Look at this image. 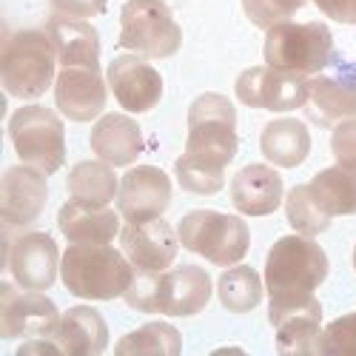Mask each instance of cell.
<instances>
[{"instance_id": "21", "label": "cell", "mask_w": 356, "mask_h": 356, "mask_svg": "<svg viewBox=\"0 0 356 356\" xmlns=\"http://www.w3.org/2000/svg\"><path fill=\"white\" fill-rule=\"evenodd\" d=\"M51 339L60 348V353L92 356V353H103L108 348V328H106V319L97 308L74 305L60 316Z\"/></svg>"}, {"instance_id": "4", "label": "cell", "mask_w": 356, "mask_h": 356, "mask_svg": "<svg viewBox=\"0 0 356 356\" xmlns=\"http://www.w3.org/2000/svg\"><path fill=\"white\" fill-rule=\"evenodd\" d=\"M328 277V257L314 236L291 234L274 243L265 259V291L268 296L314 293Z\"/></svg>"}, {"instance_id": "2", "label": "cell", "mask_w": 356, "mask_h": 356, "mask_svg": "<svg viewBox=\"0 0 356 356\" xmlns=\"http://www.w3.org/2000/svg\"><path fill=\"white\" fill-rule=\"evenodd\" d=\"M134 265L111 245H80L72 243L60 259V280L69 293L80 300H117L126 296L134 282Z\"/></svg>"}, {"instance_id": "18", "label": "cell", "mask_w": 356, "mask_h": 356, "mask_svg": "<svg viewBox=\"0 0 356 356\" xmlns=\"http://www.w3.org/2000/svg\"><path fill=\"white\" fill-rule=\"evenodd\" d=\"M49 200L46 171L35 165H12L3 174V186H0V211H3L6 228H26L32 225Z\"/></svg>"}, {"instance_id": "28", "label": "cell", "mask_w": 356, "mask_h": 356, "mask_svg": "<svg viewBox=\"0 0 356 356\" xmlns=\"http://www.w3.org/2000/svg\"><path fill=\"white\" fill-rule=\"evenodd\" d=\"M183 350L180 331L168 322H148L117 342V356H177Z\"/></svg>"}, {"instance_id": "20", "label": "cell", "mask_w": 356, "mask_h": 356, "mask_svg": "<svg viewBox=\"0 0 356 356\" xmlns=\"http://www.w3.org/2000/svg\"><path fill=\"white\" fill-rule=\"evenodd\" d=\"M46 32L54 43L57 63L63 69L69 66H83V69H97L100 66V38L92 23L86 17L54 12L46 20Z\"/></svg>"}, {"instance_id": "25", "label": "cell", "mask_w": 356, "mask_h": 356, "mask_svg": "<svg viewBox=\"0 0 356 356\" xmlns=\"http://www.w3.org/2000/svg\"><path fill=\"white\" fill-rule=\"evenodd\" d=\"M308 117L319 126H331L356 117V83L311 77L308 80Z\"/></svg>"}, {"instance_id": "22", "label": "cell", "mask_w": 356, "mask_h": 356, "mask_svg": "<svg viewBox=\"0 0 356 356\" xmlns=\"http://www.w3.org/2000/svg\"><path fill=\"white\" fill-rule=\"evenodd\" d=\"M63 236L69 243L80 245H108L120 234V217L106 205H86L77 200H69L60 214H57Z\"/></svg>"}, {"instance_id": "15", "label": "cell", "mask_w": 356, "mask_h": 356, "mask_svg": "<svg viewBox=\"0 0 356 356\" xmlns=\"http://www.w3.org/2000/svg\"><path fill=\"white\" fill-rule=\"evenodd\" d=\"M171 205V177L157 165H134L123 174L117 188V211L126 222L163 217Z\"/></svg>"}, {"instance_id": "19", "label": "cell", "mask_w": 356, "mask_h": 356, "mask_svg": "<svg viewBox=\"0 0 356 356\" xmlns=\"http://www.w3.org/2000/svg\"><path fill=\"white\" fill-rule=\"evenodd\" d=\"M285 197V186L277 168L251 163L240 168L231 180V202L245 217H268L280 209Z\"/></svg>"}, {"instance_id": "16", "label": "cell", "mask_w": 356, "mask_h": 356, "mask_svg": "<svg viewBox=\"0 0 356 356\" xmlns=\"http://www.w3.org/2000/svg\"><path fill=\"white\" fill-rule=\"evenodd\" d=\"M123 254L137 271H165L171 268V262L180 248V234L171 228L163 217L143 220V222H126L117 234Z\"/></svg>"}, {"instance_id": "30", "label": "cell", "mask_w": 356, "mask_h": 356, "mask_svg": "<svg viewBox=\"0 0 356 356\" xmlns=\"http://www.w3.org/2000/svg\"><path fill=\"white\" fill-rule=\"evenodd\" d=\"M285 214H288V222L296 234H305V236H316L322 231L331 228V214L322 209L319 200L314 197L311 186L302 183V186H293L285 197Z\"/></svg>"}, {"instance_id": "17", "label": "cell", "mask_w": 356, "mask_h": 356, "mask_svg": "<svg viewBox=\"0 0 356 356\" xmlns=\"http://www.w3.org/2000/svg\"><path fill=\"white\" fill-rule=\"evenodd\" d=\"M54 103L57 111L74 123H88L103 117L108 103V86L100 69H83V66L63 69L54 83Z\"/></svg>"}, {"instance_id": "32", "label": "cell", "mask_w": 356, "mask_h": 356, "mask_svg": "<svg viewBox=\"0 0 356 356\" xmlns=\"http://www.w3.org/2000/svg\"><path fill=\"white\" fill-rule=\"evenodd\" d=\"M322 356H356V311L334 319L319 337Z\"/></svg>"}, {"instance_id": "34", "label": "cell", "mask_w": 356, "mask_h": 356, "mask_svg": "<svg viewBox=\"0 0 356 356\" xmlns=\"http://www.w3.org/2000/svg\"><path fill=\"white\" fill-rule=\"evenodd\" d=\"M331 152H334L337 163L356 168V117L337 123V129L331 134Z\"/></svg>"}, {"instance_id": "7", "label": "cell", "mask_w": 356, "mask_h": 356, "mask_svg": "<svg viewBox=\"0 0 356 356\" xmlns=\"http://www.w3.org/2000/svg\"><path fill=\"white\" fill-rule=\"evenodd\" d=\"M265 66H274L282 72L316 74L331 63L334 57V38L331 29L308 20V23H277L265 35Z\"/></svg>"}, {"instance_id": "5", "label": "cell", "mask_w": 356, "mask_h": 356, "mask_svg": "<svg viewBox=\"0 0 356 356\" xmlns=\"http://www.w3.org/2000/svg\"><path fill=\"white\" fill-rule=\"evenodd\" d=\"M240 148L236 134V108L222 95H200L188 108L186 154L209 165H228Z\"/></svg>"}, {"instance_id": "26", "label": "cell", "mask_w": 356, "mask_h": 356, "mask_svg": "<svg viewBox=\"0 0 356 356\" xmlns=\"http://www.w3.org/2000/svg\"><path fill=\"white\" fill-rule=\"evenodd\" d=\"M69 197L86 205H108L111 200H117V188L120 180L114 174V165L106 160H80L66 180Z\"/></svg>"}, {"instance_id": "13", "label": "cell", "mask_w": 356, "mask_h": 356, "mask_svg": "<svg viewBox=\"0 0 356 356\" xmlns=\"http://www.w3.org/2000/svg\"><path fill=\"white\" fill-rule=\"evenodd\" d=\"M108 88L114 100L120 103L123 111L143 114L152 111L163 97V77L160 72L148 63V57H140L134 51L117 54L108 63Z\"/></svg>"}, {"instance_id": "14", "label": "cell", "mask_w": 356, "mask_h": 356, "mask_svg": "<svg viewBox=\"0 0 356 356\" xmlns=\"http://www.w3.org/2000/svg\"><path fill=\"white\" fill-rule=\"evenodd\" d=\"M57 308L43 291L12 288L3 282V305H0V334L3 339H26V337H51L57 331Z\"/></svg>"}, {"instance_id": "27", "label": "cell", "mask_w": 356, "mask_h": 356, "mask_svg": "<svg viewBox=\"0 0 356 356\" xmlns=\"http://www.w3.org/2000/svg\"><path fill=\"white\" fill-rule=\"evenodd\" d=\"M308 186L331 217L356 214V168L337 163L331 168H322Z\"/></svg>"}, {"instance_id": "35", "label": "cell", "mask_w": 356, "mask_h": 356, "mask_svg": "<svg viewBox=\"0 0 356 356\" xmlns=\"http://www.w3.org/2000/svg\"><path fill=\"white\" fill-rule=\"evenodd\" d=\"M108 0H51L54 12H63V15H74V17H95L106 12Z\"/></svg>"}, {"instance_id": "29", "label": "cell", "mask_w": 356, "mask_h": 356, "mask_svg": "<svg viewBox=\"0 0 356 356\" xmlns=\"http://www.w3.org/2000/svg\"><path fill=\"white\" fill-rule=\"evenodd\" d=\"M217 296L225 311L248 314L262 302V280L251 265H231L217 282Z\"/></svg>"}, {"instance_id": "3", "label": "cell", "mask_w": 356, "mask_h": 356, "mask_svg": "<svg viewBox=\"0 0 356 356\" xmlns=\"http://www.w3.org/2000/svg\"><path fill=\"white\" fill-rule=\"evenodd\" d=\"M54 43L49 32L17 29L3 38L0 51V77L12 97L32 100L40 97L54 80Z\"/></svg>"}, {"instance_id": "36", "label": "cell", "mask_w": 356, "mask_h": 356, "mask_svg": "<svg viewBox=\"0 0 356 356\" xmlns=\"http://www.w3.org/2000/svg\"><path fill=\"white\" fill-rule=\"evenodd\" d=\"M325 17L337 23H356V0H314Z\"/></svg>"}, {"instance_id": "37", "label": "cell", "mask_w": 356, "mask_h": 356, "mask_svg": "<svg viewBox=\"0 0 356 356\" xmlns=\"http://www.w3.org/2000/svg\"><path fill=\"white\" fill-rule=\"evenodd\" d=\"M20 353H60V348L54 345V339L51 342H26L23 348H20Z\"/></svg>"}, {"instance_id": "31", "label": "cell", "mask_w": 356, "mask_h": 356, "mask_svg": "<svg viewBox=\"0 0 356 356\" xmlns=\"http://www.w3.org/2000/svg\"><path fill=\"white\" fill-rule=\"evenodd\" d=\"M174 174H177L180 188H186L188 194H202V197L217 194L222 188V183H225V168L222 165L200 163L191 154H183L180 160L174 163Z\"/></svg>"}, {"instance_id": "9", "label": "cell", "mask_w": 356, "mask_h": 356, "mask_svg": "<svg viewBox=\"0 0 356 356\" xmlns=\"http://www.w3.org/2000/svg\"><path fill=\"white\" fill-rule=\"evenodd\" d=\"M9 137L23 163L57 174L66 163V129L57 111L46 106H23L9 117Z\"/></svg>"}, {"instance_id": "12", "label": "cell", "mask_w": 356, "mask_h": 356, "mask_svg": "<svg viewBox=\"0 0 356 356\" xmlns=\"http://www.w3.org/2000/svg\"><path fill=\"white\" fill-rule=\"evenodd\" d=\"M63 254L46 231H26L17 234L12 245H6V268L20 288L46 291L57 282V262Z\"/></svg>"}, {"instance_id": "24", "label": "cell", "mask_w": 356, "mask_h": 356, "mask_svg": "<svg viewBox=\"0 0 356 356\" xmlns=\"http://www.w3.org/2000/svg\"><path fill=\"white\" fill-rule=\"evenodd\" d=\"M259 152L271 165L296 168L311 154V131L296 117H277L259 134Z\"/></svg>"}, {"instance_id": "6", "label": "cell", "mask_w": 356, "mask_h": 356, "mask_svg": "<svg viewBox=\"0 0 356 356\" xmlns=\"http://www.w3.org/2000/svg\"><path fill=\"white\" fill-rule=\"evenodd\" d=\"M177 234L183 248L222 268L240 262L251 245V231L240 214H220L211 209L188 211L177 225Z\"/></svg>"}, {"instance_id": "38", "label": "cell", "mask_w": 356, "mask_h": 356, "mask_svg": "<svg viewBox=\"0 0 356 356\" xmlns=\"http://www.w3.org/2000/svg\"><path fill=\"white\" fill-rule=\"evenodd\" d=\"M353 268H356V245H353Z\"/></svg>"}, {"instance_id": "23", "label": "cell", "mask_w": 356, "mask_h": 356, "mask_svg": "<svg viewBox=\"0 0 356 356\" xmlns=\"http://www.w3.org/2000/svg\"><path fill=\"white\" fill-rule=\"evenodd\" d=\"M92 152L111 165H131L143 152L140 123L120 111L97 117L92 129Z\"/></svg>"}, {"instance_id": "1", "label": "cell", "mask_w": 356, "mask_h": 356, "mask_svg": "<svg viewBox=\"0 0 356 356\" xmlns=\"http://www.w3.org/2000/svg\"><path fill=\"white\" fill-rule=\"evenodd\" d=\"M211 291V277L200 265H174L165 271H140L123 300L140 314L194 316L209 305Z\"/></svg>"}, {"instance_id": "10", "label": "cell", "mask_w": 356, "mask_h": 356, "mask_svg": "<svg viewBox=\"0 0 356 356\" xmlns=\"http://www.w3.org/2000/svg\"><path fill=\"white\" fill-rule=\"evenodd\" d=\"M268 319L277 331V353L282 356L319 353L322 305L314 300V293L271 296Z\"/></svg>"}, {"instance_id": "33", "label": "cell", "mask_w": 356, "mask_h": 356, "mask_svg": "<svg viewBox=\"0 0 356 356\" xmlns=\"http://www.w3.org/2000/svg\"><path fill=\"white\" fill-rule=\"evenodd\" d=\"M308 0H243V9L248 20L259 29H271L277 23L291 20Z\"/></svg>"}, {"instance_id": "8", "label": "cell", "mask_w": 356, "mask_h": 356, "mask_svg": "<svg viewBox=\"0 0 356 356\" xmlns=\"http://www.w3.org/2000/svg\"><path fill=\"white\" fill-rule=\"evenodd\" d=\"M120 46L148 60L180 51L183 32L163 0H129L120 9Z\"/></svg>"}, {"instance_id": "11", "label": "cell", "mask_w": 356, "mask_h": 356, "mask_svg": "<svg viewBox=\"0 0 356 356\" xmlns=\"http://www.w3.org/2000/svg\"><path fill=\"white\" fill-rule=\"evenodd\" d=\"M236 97L248 108L296 111L308 103V74L274 66H251L236 77Z\"/></svg>"}]
</instances>
